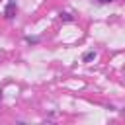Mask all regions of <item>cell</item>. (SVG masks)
I'll return each mask as SVG.
<instances>
[{
	"instance_id": "obj_1",
	"label": "cell",
	"mask_w": 125,
	"mask_h": 125,
	"mask_svg": "<svg viewBox=\"0 0 125 125\" xmlns=\"http://www.w3.org/2000/svg\"><path fill=\"white\" fill-rule=\"evenodd\" d=\"M16 14H18V2L16 0H8V4L4 8V18L6 20H14Z\"/></svg>"
},
{
	"instance_id": "obj_2",
	"label": "cell",
	"mask_w": 125,
	"mask_h": 125,
	"mask_svg": "<svg viewBox=\"0 0 125 125\" xmlns=\"http://www.w3.org/2000/svg\"><path fill=\"white\" fill-rule=\"evenodd\" d=\"M23 41L27 45H39L41 43V37H37V35H23Z\"/></svg>"
},
{
	"instance_id": "obj_3",
	"label": "cell",
	"mask_w": 125,
	"mask_h": 125,
	"mask_svg": "<svg viewBox=\"0 0 125 125\" xmlns=\"http://www.w3.org/2000/svg\"><path fill=\"white\" fill-rule=\"evenodd\" d=\"M96 57H98V53H96V51H86V53L82 55V62H92Z\"/></svg>"
},
{
	"instance_id": "obj_4",
	"label": "cell",
	"mask_w": 125,
	"mask_h": 125,
	"mask_svg": "<svg viewBox=\"0 0 125 125\" xmlns=\"http://www.w3.org/2000/svg\"><path fill=\"white\" fill-rule=\"evenodd\" d=\"M59 18H61L62 21H74V16L68 14V12H59Z\"/></svg>"
},
{
	"instance_id": "obj_5",
	"label": "cell",
	"mask_w": 125,
	"mask_h": 125,
	"mask_svg": "<svg viewBox=\"0 0 125 125\" xmlns=\"http://www.w3.org/2000/svg\"><path fill=\"white\" fill-rule=\"evenodd\" d=\"M90 2H96V4H100V6H105V4H111L113 0H90Z\"/></svg>"
},
{
	"instance_id": "obj_6",
	"label": "cell",
	"mask_w": 125,
	"mask_h": 125,
	"mask_svg": "<svg viewBox=\"0 0 125 125\" xmlns=\"http://www.w3.org/2000/svg\"><path fill=\"white\" fill-rule=\"evenodd\" d=\"M2 98H4V90L0 88V102H2Z\"/></svg>"
}]
</instances>
